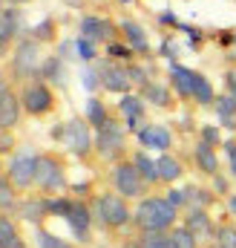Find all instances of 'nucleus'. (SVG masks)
<instances>
[{"mask_svg":"<svg viewBox=\"0 0 236 248\" xmlns=\"http://www.w3.org/2000/svg\"><path fill=\"white\" fill-rule=\"evenodd\" d=\"M133 222L141 234L150 231H170L176 225V208L164 196H144L133 211Z\"/></svg>","mask_w":236,"mask_h":248,"instance_id":"f257e3e1","label":"nucleus"},{"mask_svg":"<svg viewBox=\"0 0 236 248\" xmlns=\"http://www.w3.org/2000/svg\"><path fill=\"white\" fill-rule=\"evenodd\" d=\"M92 219L101 222L104 228H113V231H121L133 222V214L127 208V199L118 196V193H101L95 202H92Z\"/></svg>","mask_w":236,"mask_h":248,"instance_id":"f03ea898","label":"nucleus"},{"mask_svg":"<svg viewBox=\"0 0 236 248\" xmlns=\"http://www.w3.org/2000/svg\"><path fill=\"white\" fill-rule=\"evenodd\" d=\"M35 187L44 196H60V190L66 187V170H63V162L58 156H52V153H41L38 156Z\"/></svg>","mask_w":236,"mask_h":248,"instance_id":"7ed1b4c3","label":"nucleus"},{"mask_svg":"<svg viewBox=\"0 0 236 248\" xmlns=\"http://www.w3.org/2000/svg\"><path fill=\"white\" fill-rule=\"evenodd\" d=\"M95 150H98V156L104 162H118L124 156V150H127V133H124V127L118 122H113V119L104 127H98V133H95Z\"/></svg>","mask_w":236,"mask_h":248,"instance_id":"20e7f679","label":"nucleus"},{"mask_svg":"<svg viewBox=\"0 0 236 248\" xmlns=\"http://www.w3.org/2000/svg\"><path fill=\"white\" fill-rule=\"evenodd\" d=\"M55 136H58L75 156H81V159L95 147V144H92V133H89L87 119H72V122H66L60 130H55Z\"/></svg>","mask_w":236,"mask_h":248,"instance_id":"39448f33","label":"nucleus"},{"mask_svg":"<svg viewBox=\"0 0 236 248\" xmlns=\"http://www.w3.org/2000/svg\"><path fill=\"white\" fill-rule=\"evenodd\" d=\"M113 185H116V193L124 199H144V190H147V182L138 176L133 162H118L113 168Z\"/></svg>","mask_w":236,"mask_h":248,"instance_id":"423d86ee","label":"nucleus"},{"mask_svg":"<svg viewBox=\"0 0 236 248\" xmlns=\"http://www.w3.org/2000/svg\"><path fill=\"white\" fill-rule=\"evenodd\" d=\"M35 170H38V156L29 150H20L12 156V162L6 168V179L15 185V190H26L35 185Z\"/></svg>","mask_w":236,"mask_h":248,"instance_id":"0eeeda50","label":"nucleus"},{"mask_svg":"<svg viewBox=\"0 0 236 248\" xmlns=\"http://www.w3.org/2000/svg\"><path fill=\"white\" fill-rule=\"evenodd\" d=\"M20 104H23V110H26L29 116H46V113L55 107V95H52V90H49L44 81H32V84L23 87Z\"/></svg>","mask_w":236,"mask_h":248,"instance_id":"6e6552de","label":"nucleus"},{"mask_svg":"<svg viewBox=\"0 0 236 248\" xmlns=\"http://www.w3.org/2000/svg\"><path fill=\"white\" fill-rule=\"evenodd\" d=\"M38 69H41V46H38V41L26 38L17 44V49L12 55V72L17 78H32Z\"/></svg>","mask_w":236,"mask_h":248,"instance_id":"1a4fd4ad","label":"nucleus"},{"mask_svg":"<svg viewBox=\"0 0 236 248\" xmlns=\"http://www.w3.org/2000/svg\"><path fill=\"white\" fill-rule=\"evenodd\" d=\"M63 219H66V225L72 228V234H75L81 243H87V240H89V228H92V211H89V205H87V202H81V199H72V202H69V208H66V214H63Z\"/></svg>","mask_w":236,"mask_h":248,"instance_id":"9d476101","label":"nucleus"},{"mask_svg":"<svg viewBox=\"0 0 236 248\" xmlns=\"http://www.w3.org/2000/svg\"><path fill=\"white\" fill-rule=\"evenodd\" d=\"M20 110H23L20 98L9 90L6 81H0V130H12L20 122Z\"/></svg>","mask_w":236,"mask_h":248,"instance_id":"9b49d317","label":"nucleus"},{"mask_svg":"<svg viewBox=\"0 0 236 248\" xmlns=\"http://www.w3.org/2000/svg\"><path fill=\"white\" fill-rule=\"evenodd\" d=\"M98 72H101V87H104L107 93L127 95V90L133 87L130 72H127V66H121V63H104Z\"/></svg>","mask_w":236,"mask_h":248,"instance_id":"f8f14e48","label":"nucleus"},{"mask_svg":"<svg viewBox=\"0 0 236 248\" xmlns=\"http://www.w3.org/2000/svg\"><path fill=\"white\" fill-rule=\"evenodd\" d=\"M81 38H87V41H92V44H98V41H110L113 38V32H116V26L107 20V17H98V15H87V17H81Z\"/></svg>","mask_w":236,"mask_h":248,"instance_id":"ddd939ff","label":"nucleus"},{"mask_svg":"<svg viewBox=\"0 0 236 248\" xmlns=\"http://www.w3.org/2000/svg\"><path fill=\"white\" fill-rule=\"evenodd\" d=\"M138 141H141V147H153V150H162V153H164V150L173 144V136H170V130L162 127V124H147V127L138 130Z\"/></svg>","mask_w":236,"mask_h":248,"instance_id":"4468645a","label":"nucleus"},{"mask_svg":"<svg viewBox=\"0 0 236 248\" xmlns=\"http://www.w3.org/2000/svg\"><path fill=\"white\" fill-rule=\"evenodd\" d=\"M118 110L124 113V119H127V130H141V122H144V98L141 95H121V101H118Z\"/></svg>","mask_w":236,"mask_h":248,"instance_id":"2eb2a0df","label":"nucleus"},{"mask_svg":"<svg viewBox=\"0 0 236 248\" xmlns=\"http://www.w3.org/2000/svg\"><path fill=\"white\" fill-rule=\"evenodd\" d=\"M118 29H121V35H124V41H127V46L133 49V52H150V41H147V32L135 23V20H121L118 23Z\"/></svg>","mask_w":236,"mask_h":248,"instance_id":"dca6fc26","label":"nucleus"},{"mask_svg":"<svg viewBox=\"0 0 236 248\" xmlns=\"http://www.w3.org/2000/svg\"><path fill=\"white\" fill-rule=\"evenodd\" d=\"M184 228H187L196 240H205V237L216 234V231H213V222H210V217H207V211H202V208H190V211H187Z\"/></svg>","mask_w":236,"mask_h":248,"instance_id":"f3484780","label":"nucleus"},{"mask_svg":"<svg viewBox=\"0 0 236 248\" xmlns=\"http://www.w3.org/2000/svg\"><path fill=\"white\" fill-rule=\"evenodd\" d=\"M193 159H196V165H199V170H202V173L216 176V170H219V159H216L213 144L199 141V144H196V150H193Z\"/></svg>","mask_w":236,"mask_h":248,"instance_id":"a211bd4d","label":"nucleus"},{"mask_svg":"<svg viewBox=\"0 0 236 248\" xmlns=\"http://www.w3.org/2000/svg\"><path fill=\"white\" fill-rule=\"evenodd\" d=\"M193 78H196L193 69H187L181 63L170 66V81H173V87H176V93L181 98H193Z\"/></svg>","mask_w":236,"mask_h":248,"instance_id":"6ab92c4d","label":"nucleus"},{"mask_svg":"<svg viewBox=\"0 0 236 248\" xmlns=\"http://www.w3.org/2000/svg\"><path fill=\"white\" fill-rule=\"evenodd\" d=\"M0 248H26V243L20 240L17 225L12 222L9 214H0Z\"/></svg>","mask_w":236,"mask_h":248,"instance_id":"aec40b11","label":"nucleus"},{"mask_svg":"<svg viewBox=\"0 0 236 248\" xmlns=\"http://www.w3.org/2000/svg\"><path fill=\"white\" fill-rule=\"evenodd\" d=\"M130 162L135 165L138 176H141V179H144L147 185H156V182H162V179H159V168H156V162H153V159H150V156H147L144 150H138V153H135V156H133Z\"/></svg>","mask_w":236,"mask_h":248,"instance_id":"412c9836","label":"nucleus"},{"mask_svg":"<svg viewBox=\"0 0 236 248\" xmlns=\"http://www.w3.org/2000/svg\"><path fill=\"white\" fill-rule=\"evenodd\" d=\"M156 168H159V179L162 182H176V179H181V162H178L176 156H170V153H164V156H159L156 159Z\"/></svg>","mask_w":236,"mask_h":248,"instance_id":"4be33fe9","label":"nucleus"},{"mask_svg":"<svg viewBox=\"0 0 236 248\" xmlns=\"http://www.w3.org/2000/svg\"><path fill=\"white\" fill-rule=\"evenodd\" d=\"M17 211H20V217L29 219V222H41L44 217H49V211H46V196H44V199H26V202L17 205Z\"/></svg>","mask_w":236,"mask_h":248,"instance_id":"5701e85b","label":"nucleus"},{"mask_svg":"<svg viewBox=\"0 0 236 248\" xmlns=\"http://www.w3.org/2000/svg\"><path fill=\"white\" fill-rule=\"evenodd\" d=\"M141 98L150 101V104H156V107H167L170 104V93L162 84H156V81H150V84L141 87Z\"/></svg>","mask_w":236,"mask_h":248,"instance_id":"b1692460","label":"nucleus"},{"mask_svg":"<svg viewBox=\"0 0 236 248\" xmlns=\"http://www.w3.org/2000/svg\"><path fill=\"white\" fill-rule=\"evenodd\" d=\"M17 23H20V17H17V12H15V9L0 12V44H6V46H9V41H12V38H15V32H17Z\"/></svg>","mask_w":236,"mask_h":248,"instance_id":"393cba45","label":"nucleus"},{"mask_svg":"<svg viewBox=\"0 0 236 248\" xmlns=\"http://www.w3.org/2000/svg\"><path fill=\"white\" fill-rule=\"evenodd\" d=\"M110 122V116H107V107H104V101H98V98H89V104H87V124L89 127H104V124Z\"/></svg>","mask_w":236,"mask_h":248,"instance_id":"a878e982","label":"nucleus"},{"mask_svg":"<svg viewBox=\"0 0 236 248\" xmlns=\"http://www.w3.org/2000/svg\"><path fill=\"white\" fill-rule=\"evenodd\" d=\"M138 248H173L170 231H150L138 237Z\"/></svg>","mask_w":236,"mask_h":248,"instance_id":"bb28decb","label":"nucleus"},{"mask_svg":"<svg viewBox=\"0 0 236 248\" xmlns=\"http://www.w3.org/2000/svg\"><path fill=\"white\" fill-rule=\"evenodd\" d=\"M216 110H219V119H222L225 127H236V98L234 95H222Z\"/></svg>","mask_w":236,"mask_h":248,"instance_id":"cd10ccee","label":"nucleus"},{"mask_svg":"<svg viewBox=\"0 0 236 248\" xmlns=\"http://www.w3.org/2000/svg\"><path fill=\"white\" fill-rule=\"evenodd\" d=\"M193 98H196L199 104H210V101H213V87H210V81H207L205 75H199V72H196V78H193Z\"/></svg>","mask_w":236,"mask_h":248,"instance_id":"c85d7f7f","label":"nucleus"},{"mask_svg":"<svg viewBox=\"0 0 236 248\" xmlns=\"http://www.w3.org/2000/svg\"><path fill=\"white\" fill-rule=\"evenodd\" d=\"M35 237H38V246L41 248H75L69 240H60L58 234H52V231H46V228H41V225H38Z\"/></svg>","mask_w":236,"mask_h":248,"instance_id":"c756f323","label":"nucleus"},{"mask_svg":"<svg viewBox=\"0 0 236 248\" xmlns=\"http://www.w3.org/2000/svg\"><path fill=\"white\" fill-rule=\"evenodd\" d=\"M17 208V193H15V185L0 173V211H12Z\"/></svg>","mask_w":236,"mask_h":248,"instance_id":"7c9ffc66","label":"nucleus"},{"mask_svg":"<svg viewBox=\"0 0 236 248\" xmlns=\"http://www.w3.org/2000/svg\"><path fill=\"white\" fill-rule=\"evenodd\" d=\"M170 240H173V248H196L199 240L184 228V225H173L170 228Z\"/></svg>","mask_w":236,"mask_h":248,"instance_id":"2f4dec72","label":"nucleus"},{"mask_svg":"<svg viewBox=\"0 0 236 248\" xmlns=\"http://www.w3.org/2000/svg\"><path fill=\"white\" fill-rule=\"evenodd\" d=\"M41 75H44L46 81L60 84V81H63V63H60V58H49V61L41 66Z\"/></svg>","mask_w":236,"mask_h":248,"instance_id":"473e14b6","label":"nucleus"},{"mask_svg":"<svg viewBox=\"0 0 236 248\" xmlns=\"http://www.w3.org/2000/svg\"><path fill=\"white\" fill-rule=\"evenodd\" d=\"M216 246L219 248H236V225H219V228H216Z\"/></svg>","mask_w":236,"mask_h":248,"instance_id":"72a5a7b5","label":"nucleus"},{"mask_svg":"<svg viewBox=\"0 0 236 248\" xmlns=\"http://www.w3.org/2000/svg\"><path fill=\"white\" fill-rule=\"evenodd\" d=\"M52 32H55L52 17H44V20L32 29V41H49V38H52Z\"/></svg>","mask_w":236,"mask_h":248,"instance_id":"f704fd0d","label":"nucleus"},{"mask_svg":"<svg viewBox=\"0 0 236 248\" xmlns=\"http://www.w3.org/2000/svg\"><path fill=\"white\" fill-rule=\"evenodd\" d=\"M184 193H187V202H190L193 208H202V211H205V205H210V193H207V190H199V187H187Z\"/></svg>","mask_w":236,"mask_h":248,"instance_id":"c9c22d12","label":"nucleus"},{"mask_svg":"<svg viewBox=\"0 0 236 248\" xmlns=\"http://www.w3.org/2000/svg\"><path fill=\"white\" fill-rule=\"evenodd\" d=\"M75 52H78L81 61H95V44L87 41V38H78L75 41Z\"/></svg>","mask_w":236,"mask_h":248,"instance_id":"e433bc0d","label":"nucleus"},{"mask_svg":"<svg viewBox=\"0 0 236 248\" xmlns=\"http://www.w3.org/2000/svg\"><path fill=\"white\" fill-rule=\"evenodd\" d=\"M127 72H130V81H133V84H138V87L150 84V81H147V72H144L138 63H130V66H127Z\"/></svg>","mask_w":236,"mask_h":248,"instance_id":"4c0bfd02","label":"nucleus"},{"mask_svg":"<svg viewBox=\"0 0 236 248\" xmlns=\"http://www.w3.org/2000/svg\"><path fill=\"white\" fill-rule=\"evenodd\" d=\"M107 52H110V58H116V61H130V55H133V49H130V46H121V44H110Z\"/></svg>","mask_w":236,"mask_h":248,"instance_id":"58836bf2","label":"nucleus"},{"mask_svg":"<svg viewBox=\"0 0 236 248\" xmlns=\"http://www.w3.org/2000/svg\"><path fill=\"white\" fill-rule=\"evenodd\" d=\"M164 199H167V202H170V205H173L176 211L181 208V205H187V193H184V190H178V187H170Z\"/></svg>","mask_w":236,"mask_h":248,"instance_id":"ea45409f","label":"nucleus"},{"mask_svg":"<svg viewBox=\"0 0 236 248\" xmlns=\"http://www.w3.org/2000/svg\"><path fill=\"white\" fill-rule=\"evenodd\" d=\"M12 136H9V130H0V153H6V150H12Z\"/></svg>","mask_w":236,"mask_h":248,"instance_id":"a19ab883","label":"nucleus"},{"mask_svg":"<svg viewBox=\"0 0 236 248\" xmlns=\"http://www.w3.org/2000/svg\"><path fill=\"white\" fill-rule=\"evenodd\" d=\"M202 136H205V141H207V144H213V141H219V133H216L213 127H205V130H202Z\"/></svg>","mask_w":236,"mask_h":248,"instance_id":"79ce46f5","label":"nucleus"},{"mask_svg":"<svg viewBox=\"0 0 236 248\" xmlns=\"http://www.w3.org/2000/svg\"><path fill=\"white\" fill-rule=\"evenodd\" d=\"M225 147H228V156H231V170L236 173V141H228Z\"/></svg>","mask_w":236,"mask_h":248,"instance_id":"37998d69","label":"nucleus"},{"mask_svg":"<svg viewBox=\"0 0 236 248\" xmlns=\"http://www.w3.org/2000/svg\"><path fill=\"white\" fill-rule=\"evenodd\" d=\"M95 78H98V75H95V72H92V69H89V72H84V84H87V87H89V90H95V84H98V81H95Z\"/></svg>","mask_w":236,"mask_h":248,"instance_id":"c03bdc74","label":"nucleus"},{"mask_svg":"<svg viewBox=\"0 0 236 248\" xmlns=\"http://www.w3.org/2000/svg\"><path fill=\"white\" fill-rule=\"evenodd\" d=\"M228 211H231V214L236 217V193L231 196V199H228Z\"/></svg>","mask_w":236,"mask_h":248,"instance_id":"a18cd8bd","label":"nucleus"},{"mask_svg":"<svg viewBox=\"0 0 236 248\" xmlns=\"http://www.w3.org/2000/svg\"><path fill=\"white\" fill-rule=\"evenodd\" d=\"M6 49H9V46H6V44H0V58L6 55Z\"/></svg>","mask_w":236,"mask_h":248,"instance_id":"49530a36","label":"nucleus"},{"mask_svg":"<svg viewBox=\"0 0 236 248\" xmlns=\"http://www.w3.org/2000/svg\"><path fill=\"white\" fill-rule=\"evenodd\" d=\"M12 3H26V0H12Z\"/></svg>","mask_w":236,"mask_h":248,"instance_id":"de8ad7c7","label":"nucleus"},{"mask_svg":"<svg viewBox=\"0 0 236 248\" xmlns=\"http://www.w3.org/2000/svg\"><path fill=\"white\" fill-rule=\"evenodd\" d=\"M121 3H133V0H121Z\"/></svg>","mask_w":236,"mask_h":248,"instance_id":"09e8293b","label":"nucleus"},{"mask_svg":"<svg viewBox=\"0 0 236 248\" xmlns=\"http://www.w3.org/2000/svg\"><path fill=\"white\" fill-rule=\"evenodd\" d=\"M207 248H219V246H207Z\"/></svg>","mask_w":236,"mask_h":248,"instance_id":"8fccbe9b","label":"nucleus"},{"mask_svg":"<svg viewBox=\"0 0 236 248\" xmlns=\"http://www.w3.org/2000/svg\"><path fill=\"white\" fill-rule=\"evenodd\" d=\"M69 3H78V0H69Z\"/></svg>","mask_w":236,"mask_h":248,"instance_id":"3c124183","label":"nucleus"},{"mask_svg":"<svg viewBox=\"0 0 236 248\" xmlns=\"http://www.w3.org/2000/svg\"><path fill=\"white\" fill-rule=\"evenodd\" d=\"M0 12H3V9H0Z\"/></svg>","mask_w":236,"mask_h":248,"instance_id":"603ef678","label":"nucleus"}]
</instances>
